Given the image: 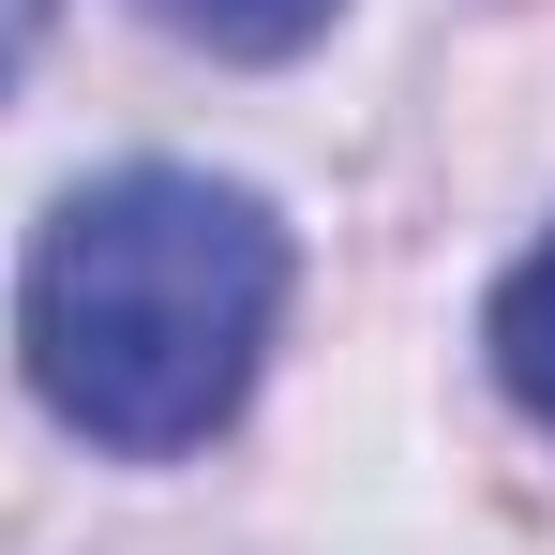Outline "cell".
Segmentation results:
<instances>
[{
	"label": "cell",
	"instance_id": "obj_4",
	"mask_svg": "<svg viewBox=\"0 0 555 555\" xmlns=\"http://www.w3.org/2000/svg\"><path fill=\"white\" fill-rule=\"evenodd\" d=\"M30 46H46V0H0V91L30 76Z\"/></svg>",
	"mask_w": 555,
	"mask_h": 555
},
{
	"label": "cell",
	"instance_id": "obj_2",
	"mask_svg": "<svg viewBox=\"0 0 555 555\" xmlns=\"http://www.w3.org/2000/svg\"><path fill=\"white\" fill-rule=\"evenodd\" d=\"M480 346H495V375H511V405L555 436V241H526V256H511L495 315H480Z\"/></svg>",
	"mask_w": 555,
	"mask_h": 555
},
{
	"label": "cell",
	"instance_id": "obj_3",
	"mask_svg": "<svg viewBox=\"0 0 555 555\" xmlns=\"http://www.w3.org/2000/svg\"><path fill=\"white\" fill-rule=\"evenodd\" d=\"M181 46H210V61H300L315 30H331V0H151Z\"/></svg>",
	"mask_w": 555,
	"mask_h": 555
},
{
	"label": "cell",
	"instance_id": "obj_1",
	"mask_svg": "<svg viewBox=\"0 0 555 555\" xmlns=\"http://www.w3.org/2000/svg\"><path fill=\"white\" fill-rule=\"evenodd\" d=\"M271 315H285V225L241 181L105 166L30 241L15 361L46 390V421H76L91 451L166 465L241 421V390L271 361Z\"/></svg>",
	"mask_w": 555,
	"mask_h": 555
}]
</instances>
